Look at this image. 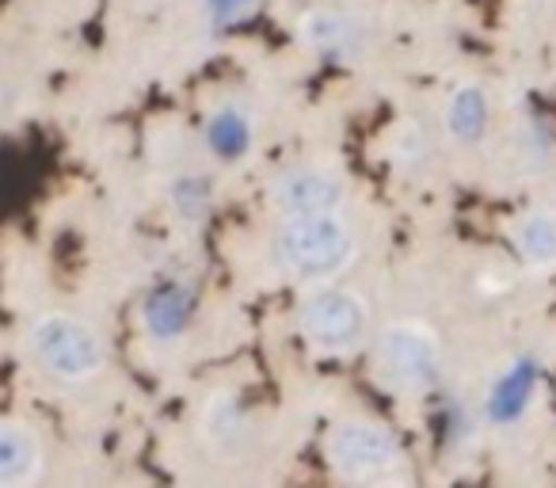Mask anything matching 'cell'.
Wrapping results in <instances>:
<instances>
[{"instance_id":"obj_1","label":"cell","mask_w":556,"mask_h":488,"mask_svg":"<svg viewBox=\"0 0 556 488\" xmlns=\"http://www.w3.org/2000/svg\"><path fill=\"white\" fill-rule=\"evenodd\" d=\"M358 252L363 240L348 210L275 217L267 237V267L298 290L336 283L355 267Z\"/></svg>"},{"instance_id":"obj_2","label":"cell","mask_w":556,"mask_h":488,"mask_svg":"<svg viewBox=\"0 0 556 488\" xmlns=\"http://www.w3.org/2000/svg\"><path fill=\"white\" fill-rule=\"evenodd\" d=\"M27 355L35 371L58 386H88L111 366V343L100 325L65 310H50L27 325Z\"/></svg>"},{"instance_id":"obj_3","label":"cell","mask_w":556,"mask_h":488,"mask_svg":"<svg viewBox=\"0 0 556 488\" xmlns=\"http://www.w3.org/2000/svg\"><path fill=\"white\" fill-rule=\"evenodd\" d=\"M294 328L305 348L325 359H351L374 340V310L370 298L351 287L320 283L305 287L294 305Z\"/></svg>"},{"instance_id":"obj_4","label":"cell","mask_w":556,"mask_h":488,"mask_svg":"<svg viewBox=\"0 0 556 488\" xmlns=\"http://www.w3.org/2000/svg\"><path fill=\"white\" fill-rule=\"evenodd\" d=\"M374 378L396 397H427L439 389L446 371L442 336L424 321H389L370 340Z\"/></svg>"},{"instance_id":"obj_5","label":"cell","mask_w":556,"mask_h":488,"mask_svg":"<svg viewBox=\"0 0 556 488\" xmlns=\"http://www.w3.org/2000/svg\"><path fill=\"white\" fill-rule=\"evenodd\" d=\"M325 462L348 485H389L408 473V450L381 420L340 416L325 435Z\"/></svg>"},{"instance_id":"obj_6","label":"cell","mask_w":556,"mask_h":488,"mask_svg":"<svg viewBox=\"0 0 556 488\" xmlns=\"http://www.w3.org/2000/svg\"><path fill=\"white\" fill-rule=\"evenodd\" d=\"M348 202L351 179L332 161H294L278 168L267 184V207L275 210V217L348 210Z\"/></svg>"},{"instance_id":"obj_7","label":"cell","mask_w":556,"mask_h":488,"mask_svg":"<svg viewBox=\"0 0 556 488\" xmlns=\"http://www.w3.org/2000/svg\"><path fill=\"white\" fill-rule=\"evenodd\" d=\"M294 35L309 54L332 65H358L374 50V27L343 9H309L298 16Z\"/></svg>"},{"instance_id":"obj_8","label":"cell","mask_w":556,"mask_h":488,"mask_svg":"<svg viewBox=\"0 0 556 488\" xmlns=\"http://www.w3.org/2000/svg\"><path fill=\"white\" fill-rule=\"evenodd\" d=\"M202 149L222 168H237L260 146V118L248 103L240 100H217L199 123Z\"/></svg>"},{"instance_id":"obj_9","label":"cell","mask_w":556,"mask_h":488,"mask_svg":"<svg viewBox=\"0 0 556 488\" xmlns=\"http://www.w3.org/2000/svg\"><path fill=\"white\" fill-rule=\"evenodd\" d=\"M194 313H199V290L187 279L153 283L138 305L141 333H146V340L156 343V348H168V343L184 340Z\"/></svg>"},{"instance_id":"obj_10","label":"cell","mask_w":556,"mask_h":488,"mask_svg":"<svg viewBox=\"0 0 556 488\" xmlns=\"http://www.w3.org/2000/svg\"><path fill=\"white\" fill-rule=\"evenodd\" d=\"M202 447L222 458H240L255 447V420L237 393H210L199 409Z\"/></svg>"},{"instance_id":"obj_11","label":"cell","mask_w":556,"mask_h":488,"mask_svg":"<svg viewBox=\"0 0 556 488\" xmlns=\"http://www.w3.org/2000/svg\"><path fill=\"white\" fill-rule=\"evenodd\" d=\"M47 470V442L27 420L0 416V488H27Z\"/></svg>"},{"instance_id":"obj_12","label":"cell","mask_w":556,"mask_h":488,"mask_svg":"<svg viewBox=\"0 0 556 488\" xmlns=\"http://www.w3.org/2000/svg\"><path fill=\"white\" fill-rule=\"evenodd\" d=\"M538 397V363L530 355H518L492 378L484 393V420L492 427H510L530 412Z\"/></svg>"},{"instance_id":"obj_13","label":"cell","mask_w":556,"mask_h":488,"mask_svg":"<svg viewBox=\"0 0 556 488\" xmlns=\"http://www.w3.org/2000/svg\"><path fill=\"white\" fill-rule=\"evenodd\" d=\"M510 252L526 272H553L556 267V207H530L507 229Z\"/></svg>"},{"instance_id":"obj_14","label":"cell","mask_w":556,"mask_h":488,"mask_svg":"<svg viewBox=\"0 0 556 488\" xmlns=\"http://www.w3.org/2000/svg\"><path fill=\"white\" fill-rule=\"evenodd\" d=\"M442 126H446L454 146H465V149L480 146V141L488 138V130H492V100H488L484 88L472 85V80L457 85L454 92L446 96Z\"/></svg>"},{"instance_id":"obj_15","label":"cell","mask_w":556,"mask_h":488,"mask_svg":"<svg viewBox=\"0 0 556 488\" xmlns=\"http://www.w3.org/2000/svg\"><path fill=\"white\" fill-rule=\"evenodd\" d=\"M168 202L179 222L202 225L214 210V179L206 172H179L168 179Z\"/></svg>"},{"instance_id":"obj_16","label":"cell","mask_w":556,"mask_h":488,"mask_svg":"<svg viewBox=\"0 0 556 488\" xmlns=\"http://www.w3.org/2000/svg\"><path fill=\"white\" fill-rule=\"evenodd\" d=\"M202 20L217 32H229L237 24H248L263 9V0H199Z\"/></svg>"},{"instance_id":"obj_17","label":"cell","mask_w":556,"mask_h":488,"mask_svg":"<svg viewBox=\"0 0 556 488\" xmlns=\"http://www.w3.org/2000/svg\"><path fill=\"white\" fill-rule=\"evenodd\" d=\"M427 153H431V146H427V138L416 130V126H401V130L393 134V146H389V161L393 164L416 168V164L427 161Z\"/></svg>"}]
</instances>
